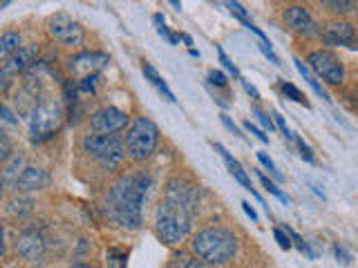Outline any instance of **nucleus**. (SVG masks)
<instances>
[{
  "label": "nucleus",
  "mask_w": 358,
  "mask_h": 268,
  "mask_svg": "<svg viewBox=\"0 0 358 268\" xmlns=\"http://www.w3.org/2000/svg\"><path fill=\"white\" fill-rule=\"evenodd\" d=\"M150 188L148 174H123L117 184H112L106 197V210L119 226L137 230L141 226L143 197Z\"/></svg>",
  "instance_id": "nucleus-1"
},
{
  "label": "nucleus",
  "mask_w": 358,
  "mask_h": 268,
  "mask_svg": "<svg viewBox=\"0 0 358 268\" xmlns=\"http://www.w3.org/2000/svg\"><path fill=\"white\" fill-rule=\"evenodd\" d=\"M190 251L208 266H224L238 253V239L227 228H204L193 234Z\"/></svg>",
  "instance_id": "nucleus-2"
},
{
  "label": "nucleus",
  "mask_w": 358,
  "mask_h": 268,
  "mask_svg": "<svg viewBox=\"0 0 358 268\" xmlns=\"http://www.w3.org/2000/svg\"><path fill=\"white\" fill-rule=\"evenodd\" d=\"M190 221H193V212L171 199H162L157 206L155 228L166 244H182L190 232Z\"/></svg>",
  "instance_id": "nucleus-3"
},
{
  "label": "nucleus",
  "mask_w": 358,
  "mask_h": 268,
  "mask_svg": "<svg viewBox=\"0 0 358 268\" xmlns=\"http://www.w3.org/2000/svg\"><path fill=\"white\" fill-rule=\"evenodd\" d=\"M159 143V130L145 117H139L132 121V126L126 132V150L134 161H145L150 159L152 152L157 150Z\"/></svg>",
  "instance_id": "nucleus-4"
},
{
  "label": "nucleus",
  "mask_w": 358,
  "mask_h": 268,
  "mask_svg": "<svg viewBox=\"0 0 358 268\" xmlns=\"http://www.w3.org/2000/svg\"><path fill=\"white\" fill-rule=\"evenodd\" d=\"M83 150L92 154L108 170H117L126 156V141H121L115 134H90L83 139Z\"/></svg>",
  "instance_id": "nucleus-5"
},
{
  "label": "nucleus",
  "mask_w": 358,
  "mask_h": 268,
  "mask_svg": "<svg viewBox=\"0 0 358 268\" xmlns=\"http://www.w3.org/2000/svg\"><path fill=\"white\" fill-rule=\"evenodd\" d=\"M63 121V105L59 98H52V100H43L31 112V119H29V128H31V137L34 141H43L52 137V134L59 130Z\"/></svg>",
  "instance_id": "nucleus-6"
},
{
  "label": "nucleus",
  "mask_w": 358,
  "mask_h": 268,
  "mask_svg": "<svg viewBox=\"0 0 358 268\" xmlns=\"http://www.w3.org/2000/svg\"><path fill=\"white\" fill-rule=\"evenodd\" d=\"M48 31L54 40H59L65 47H78L85 40V31L78 22L67 14H54L48 20Z\"/></svg>",
  "instance_id": "nucleus-7"
},
{
  "label": "nucleus",
  "mask_w": 358,
  "mask_h": 268,
  "mask_svg": "<svg viewBox=\"0 0 358 268\" xmlns=\"http://www.w3.org/2000/svg\"><path fill=\"white\" fill-rule=\"evenodd\" d=\"M307 63L311 65V70L320 76L322 81H327L329 85H341L345 78V67L336 56L327 50H316L309 54Z\"/></svg>",
  "instance_id": "nucleus-8"
},
{
  "label": "nucleus",
  "mask_w": 358,
  "mask_h": 268,
  "mask_svg": "<svg viewBox=\"0 0 358 268\" xmlns=\"http://www.w3.org/2000/svg\"><path fill=\"white\" fill-rule=\"evenodd\" d=\"M128 126V114L119 107H101L90 117V128L96 134H115Z\"/></svg>",
  "instance_id": "nucleus-9"
},
{
  "label": "nucleus",
  "mask_w": 358,
  "mask_h": 268,
  "mask_svg": "<svg viewBox=\"0 0 358 268\" xmlns=\"http://www.w3.org/2000/svg\"><path fill=\"white\" fill-rule=\"evenodd\" d=\"M108 63H110V56L103 52H81L67 61V67H70L72 74L85 78V76H96Z\"/></svg>",
  "instance_id": "nucleus-10"
},
{
  "label": "nucleus",
  "mask_w": 358,
  "mask_h": 268,
  "mask_svg": "<svg viewBox=\"0 0 358 268\" xmlns=\"http://www.w3.org/2000/svg\"><path fill=\"white\" fill-rule=\"evenodd\" d=\"M164 199H171L175 204L188 208L190 212H195V206H197V188L193 184H188L186 179H171V181L166 184V190H164Z\"/></svg>",
  "instance_id": "nucleus-11"
},
{
  "label": "nucleus",
  "mask_w": 358,
  "mask_h": 268,
  "mask_svg": "<svg viewBox=\"0 0 358 268\" xmlns=\"http://www.w3.org/2000/svg\"><path fill=\"white\" fill-rule=\"evenodd\" d=\"M285 22L294 31L302 34V36H316V34H318L316 20L311 18V14L302 5H291V7H287L285 9Z\"/></svg>",
  "instance_id": "nucleus-12"
},
{
  "label": "nucleus",
  "mask_w": 358,
  "mask_h": 268,
  "mask_svg": "<svg viewBox=\"0 0 358 268\" xmlns=\"http://www.w3.org/2000/svg\"><path fill=\"white\" fill-rule=\"evenodd\" d=\"M16 253L25 262L36 264V262L43 260V255H45V241H43L41 234L34 232V230L20 232L18 237H16Z\"/></svg>",
  "instance_id": "nucleus-13"
},
{
  "label": "nucleus",
  "mask_w": 358,
  "mask_h": 268,
  "mask_svg": "<svg viewBox=\"0 0 358 268\" xmlns=\"http://www.w3.org/2000/svg\"><path fill=\"white\" fill-rule=\"evenodd\" d=\"M38 56V47L36 45H25V47H20L16 54H11L9 59H5L3 63V85H7V78L11 74H18V72H25L27 67L34 63V59Z\"/></svg>",
  "instance_id": "nucleus-14"
},
{
  "label": "nucleus",
  "mask_w": 358,
  "mask_h": 268,
  "mask_svg": "<svg viewBox=\"0 0 358 268\" xmlns=\"http://www.w3.org/2000/svg\"><path fill=\"white\" fill-rule=\"evenodd\" d=\"M52 184V174L45 172L43 168L36 165H27L25 172L20 174V179L14 184V188L18 193H34V190H43Z\"/></svg>",
  "instance_id": "nucleus-15"
},
{
  "label": "nucleus",
  "mask_w": 358,
  "mask_h": 268,
  "mask_svg": "<svg viewBox=\"0 0 358 268\" xmlns=\"http://www.w3.org/2000/svg\"><path fill=\"white\" fill-rule=\"evenodd\" d=\"M356 38V29L352 22H329L322 29V40L327 45H341V47H352Z\"/></svg>",
  "instance_id": "nucleus-16"
},
{
  "label": "nucleus",
  "mask_w": 358,
  "mask_h": 268,
  "mask_svg": "<svg viewBox=\"0 0 358 268\" xmlns=\"http://www.w3.org/2000/svg\"><path fill=\"white\" fill-rule=\"evenodd\" d=\"M215 150H217V152L222 154V159H224V163H227V168H229V172H231V174H233L235 179H238V181H240L242 186H244V190H249V193H253V195L257 197V201H262V199H260V195H257V193H255V188H253V184H251V179H249V174H246V172H244V168L240 165V161H235V159H233V156L229 154V150H227V148H224V145H222V143H215Z\"/></svg>",
  "instance_id": "nucleus-17"
},
{
  "label": "nucleus",
  "mask_w": 358,
  "mask_h": 268,
  "mask_svg": "<svg viewBox=\"0 0 358 268\" xmlns=\"http://www.w3.org/2000/svg\"><path fill=\"white\" fill-rule=\"evenodd\" d=\"M141 70H143V76L145 78H148V81L155 85V89H157V92H159V94H164V98L166 100H171V103H175V96H173V92H171V89H168V85H166V81H164V78L159 76V72H157L155 70V67L150 65V63H143L141 65Z\"/></svg>",
  "instance_id": "nucleus-18"
},
{
  "label": "nucleus",
  "mask_w": 358,
  "mask_h": 268,
  "mask_svg": "<svg viewBox=\"0 0 358 268\" xmlns=\"http://www.w3.org/2000/svg\"><path fill=\"white\" fill-rule=\"evenodd\" d=\"M25 159H22L20 154H14L11 156L9 161H5V168H3V179H5V184H11L14 186L18 179H20V174L25 172Z\"/></svg>",
  "instance_id": "nucleus-19"
},
{
  "label": "nucleus",
  "mask_w": 358,
  "mask_h": 268,
  "mask_svg": "<svg viewBox=\"0 0 358 268\" xmlns=\"http://www.w3.org/2000/svg\"><path fill=\"white\" fill-rule=\"evenodd\" d=\"M294 63H296V70H298V72L302 74V78H305V81H307V83L311 85V89H313V92H316L318 96H322L324 100H331V98H329V94H327V89H324V87L320 85V81H318L316 76L311 74V70H309V67H307L305 63H302L300 59H294Z\"/></svg>",
  "instance_id": "nucleus-20"
},
{
  "label": "nucleus",
  "mask_w": 358,
  "mask_h": 268,
  "mask_svg": "<svg viewBox=\"0 0 358 268\" xmlns=\"http://www.w3.org/2000/svg\"><path fill=\"white\" fill-rule=\"evenodd\" d=\"M20 34L16 31H5L3 38H0V52H3V59H9L11 54H16L22 45H20Z\"/></svg>",
  "instance_id": "nucleus-21"
},
{
  "label": "nucleus",
  "mask_w": 358,
  "mask_h": 268,
  "mask_svg": "<svg viewBox=\"0 0 358 268\" xmlns=\"http://www.w3.org/2000/svg\"><path fill=\"white\" fill-rule=\"evenodd\" d=\"M168 268H210V266L201 262L199 257L186 255V253H177V255H173V260H171V264H168Z\"/></svg>",
  "instance_id": "nucleus-22"
},
{
  "label": "nucleus",
  "mask_w": 358,
  "mask_h": 268,
  "mask_svg": "<svg viewBox=\"0 0 358 268\" xmlns=\"http://www.w3.org/2000/svg\"><path fill=\"white\" fill-rule=\"evenodd\" d=\"M31 206H34L31 199H27V197H14V199H9L7 212H9V215H22V212H29Z\"/></svg>",
  "instance_id": "nucleus-23"
},
{
  "label": "nucleus",
  "mask_w": 358,
  "mask_h": 268,
  "mask_svg": "<svg viewBox=\"0 0 358 268\" xmlns=\"http://www.w3.org/2000/svg\"><path fill=\"white\" fill-rule=\"evenodd\" d=\"M280 87H282V92L291 98V100H296V103H300V105H305V107H309V103H307V96L300 92V89L296 87V85H291V83H287V81H282L280 83Z\"/></svg>",
  "instance_id": "nucleus-24"
},
{
  "label": "nucleus",
  "mask_w": 358,
  "mask_h": 268,
  "mask_svg": "<svg viewBox=\"0 0 358 268\" xmlns=\"http://www.w3.org/2000/svg\"><path fill=\"white\" fill-rule=\"evenodd\" d=\"M257 179H260V181H262V186L268 190V193H271L273 197H278L280 201H282V204H289V197L282 193V190H280L273 181H268V177L266 174H262V172H257Z\"/></svg>",
  "instance_id": "nucleus-25"
},
{
  "label": "nucleus",
  "mask_w": 358,
  "mask_h": 268,
  "mask_svg": "<svg viewBox=\"0 0 358 268\" xmlns=\"http://www.w3.org/2000/svg\"><path fill=\"white\" fill-rule=\"evenodd\" d=\"M257 161H260V163L266 168V170L278 179V181H282V179H285V177H282V172L278 170V165L273 163V159H271V156H268L266 152H257Z\"/></svg>",
  "instance_id": "nucleus-26"
},
{
  "label": "nucleus",
  "mask_w": 358,
  "mask_h": 268,
  "mask_svg": "<svg viewBox=\"0 0 358 268\" xmlns=\"http://www.w3.org/2000/svg\"><path fill=\"white\" fill-rule=\"evenodd\" d=\"M285 230H287V234L291 237V241H294V246H298V251H300V253H305L307 257H313V253H311V248H309V244H307L305 239H302L298 232H294L289 226H287Z\"/></svg>",
  "instance_id": "nucleus-27"
},
{
  "label": "nucleus",
  "mask_w": 358,
  "mask_h": 268,
  "mask_svg": "<svg viewBox=\"0 0 358 268\" xmlns=\"http://www.w3.org/2000/svg\"><path fill=\"white\" fill-rule=\"evenodd\" d=\"M334 257H336V262L343 264V266H350L352 264V253L347 251L343 244H334Z\"/></svg>",
  "instance_id": "nucleus-28"
},
{
  "label": "nucleus",
  "mask_w": 358,
  "mask_h": 268,
  "mask_svg": "<svg viewBox=\"0 0 358 268\" xmlns=\"http://www.w3.org/2000/svg\"><path fill=\"white\" fill-rule=\"evenodd\" d=\"M108 266L110 268H126V255L117 248L108 251Z\"/></svg>",
  "instance_id": "nucleus-29"
},
{
  "label": "nucleus",
  "mask_w": 358,
  "mask_h": 268,
  "mask_svg": "<svg viewBox=\"0 0 358 268\" xmlns=\"http://www.w3.org/2000/svg\"><path fill=\"white\" fill-rule=\"evenodd\" d=\"M322 7H329L331 11H352L356 5L354 3H350V0H327V3H322Z\"/></svg>",
  "instance_id": "nucleus-30"
},
{
  "label": "nucleus",
  "mask_w": 358,
  "mask_h": 268,
  "mask_svg": "<svg viewBox=\"0 0 358 268\" xmlns=\"http://www.w3.org/2000/svg\"><path fill=\"white\" fill-rule=\"evenodd\" d=\"M273 237H275L278 246H280L282 251H289L291 246H294V241H291V237L287 234V230H282V228H275V230H273Z\"/></svg>",
  "instance_id": "nucleus-31"
},
{
  "label": "nucleus",
  "mask_w": 358,
  "mask_h": 268,
  "mask_svg": "<svg viewBox=\"0 0 358 268\" xmlns=\"http://www.w3.org/2000/svg\"><path fill=\"white\" fill-rule=\"evenodd\" d=\"M227 7L231 9V14H235V16H238L242 22H244V25L246 27H249L251 25V20H249V16H246V9L240 5V3H227Z\"/></svg>",
  "instance_id": "nucleus-32"
},
{
  "label": "nucleus",
  "mask_w": 358,
  "mask_h": 268,
  "mask_svg": "<svg viewBox=\"0 0 358 268\" xmlns=\"http://www.w3.org/2000/svg\"><path fill=\"white\" fill-rule=\"evenodd\" d=\"M0 156H3V161L11 159V143L5 132H0Z\"/></svg>",
  "instance_id": "nucleus-33"
},
{
  "label": "nucleus",
  "mask_w": 358,
  "mask_h": 268,
  "mask_svg": "<svg viewBox=\"0 0 358 268\" xmlns=\"http://www.w3.org/2000/svg\"><path fill=\"white\" fill-rule=\"evenodd\" d=\"M208 83L210 85H215V87H227V76H224V72H220V70H210L208 72Z\"/></svg>",
  "instance_id": "nucleus-34"
},
{
  "label": "nucleus",
  "mask_w": 358,
  "mask_h": 268,
  "mask_svg": "<svg viewBox=\"0 0 358 268\" xmlns=\"http://www.w3.org/2000/svg\"><path fill=\"white\" fill-rule=\"evenodd\" d=\"M296 145H298V150H300V156H302V159L309 161V163L316 161V156H313L311 148H309V145H307L305 141H302V139H296Z\"/></svg>",
  "instance_id": "nucleus-35"
},
{
  "label": "nucleus",
  "mask_w": 358,
  "mask_h": 268,
  "mask_svg": "<svg viewBox=\"0 0 358 268\" xmlns=\"http://www.w3.org/2000/svg\"><path fill=\"white\" fill-rule=\"evenodd\" d=\"M217 52H220V63L224 65V67H227V70L233 74V76H240V72H238V67H235V63L229 59V56L227 54H224V50L222 47H217Z\"/></svg>",
  "instance_id": "nucleus-36"
},
{
  "label": "nucleus",
  "mask_w": 358,
  "mask_h": 268,
  "mask_svg": "<svg viewBox=\"0 0 358 268\" xmlns=\"http://www.w3.org/2000/svg\"><path fill=\"white\" fill-rule=\"evenodd\" d=\"M260 50H262V54H264L266 59L271 61L273 65H280V59L275 56V52L271 50V43H260Z\"/></svg>",
  "instance_id": "nucleus-37"
},
{
  "label": "nucleus",
  "mask_w": 358,
  "mask_h": 268,
  "mask_svg": "<svg viewBox=\"0 0 358 268\" xmlns=\"http://www.w3.org/2000/svg\"><path fill=\"white\" fill-rule=\"evenodd\" d=\"M253 114L257 117V121H260V123H262V126H264L266 130H273V121L268 119V117L264 114V112H262L260 107H253Z\"/></svg>",
  "instance_id": "nucleus-38"
},
{
  "label": "nucleus",
  "mask_w": 358,
  "mask_h": 268,
  "mask_svg": "<svg viewBox=\"0 0 358 268\" xmlns=\"http://www.w3.org/2000/svg\"><path fill=\"white\" fill-rule=\"evenodd\" d=\"M246 130H249L251 134H255V137L260 139L262 143H268V137H266V134H264V132H262L260 128H257V126H253L251 121H246Z\"/></svg>",
  "instance_id": "nucleus-39"
},
{
  "label": "nucleus",
  "mask_w": 358,
  "mask_h": 268,
  "mask_svg": "<svg viewBox=\"0 0 358 268\" xmlns=\"http://www.w3.org/2000/svg\"><path fill=\"white\" fill-rule=\"evenodd\" d=\"M273 119H275V126L280 128V132H282V134H285V137H287V139H291V137H294V134H291V132H289V128H287V123H285V119H282V117H280V114H278V112H273Z\"/></svg>",
  "instance_id": "nucleus-40"
},
{
  "label": "nucleus",
  "mask_w": 358,
  "mask_h": 268,
  "mask_svg": "<svg viewBox=\"0 0 358 268\" xmlns=\"http://www.w3.org/2000/svg\"><path fill=\"white\" fill-rule=\"evenodd\" d=\"M157 34H159L162 38H166V40L171 43V45H177V36H175V34H171V31H168V27L159 25V27H157Z\"/></svg>",
  "instance_id": "nucleus-41"
},
{
  "label": "nucleus",
  "mask_w": 358,
  "mask_h": 268,
  "mask_svg": "<svg viewBox=\"0 0 358 268\" xmlns=\"http://www.w3.org/2000/svg\"><path fill=\"white\" fill-rule=\"evenodd\" d=\"M222 123H224V126H227L233 134H238V137H242V134H240V130H238V126H235V123L227 117V114H222Z\"/></svg>",
  "instance_id": "nucleus-42"
},
{
  "label": "nucleus",
  "mask_w": 358,
  "mask_h": 268,
  "mask_svg": "<svg viewBox=\"0 0 358 268\" xmlns=\"http://www.w3.org/2000/svg\"><path fill=\"white\" fill-rule=\"evenodd\" d=\"M240 81H242V87L246 89V94H251L253 98H260V94H257V89H255L249 81H244V78H240Z\"/></svg>",
  "instance_id": "nucleus-43"
},
{
  "label": "nucleus",
  "mask_w": 358,
  "mask_h": 268,
  "mask_svg": "<svg viewBox=\"0 0 358 268\" xmlns=\"http://www.w3.org/2000/svg\"><path fill=\"white\" fill-rule=\"evenodd\" d=\"M0 114H3V121H5V123H16L14 114H11V110H9L7 105H3V107H0Z\"/></svg>",
  "instance_id": "nucleus-44"
},
{
  "label": "nucleus",
  "mask_w": 358,
  "mask_h": 268,
  "mask_svg": "<svg viewBox=\"0 0 358 268\" xmlns=\"http://www.w3.org/2000/svg\"><path fill=\"white\" fill-rule=\"evenodd\" d=\"M242 208H244V212H246V215H249L253 221H257V212L253 210V206L249 204V201H242Z\"/></svg>",
  "instance_id": "nucleus-45"
},
{
  "label": "nucleus",
  "mask_w": 358,
  "mask_h": 268,
  "mask_svg": "<svg viewBox=\"0 0 358 268\" xmlns=\"http://www.w3.org/2000/svg\"><path fill=\"white\" fill-rule=\"evenodd\" d=\"M72 268H92V266H90V264H74Z\"/></svg>",
  "instance_id": "nucleus-46"
},
{
  "label": "nucleus",
  "mask_w": 358,
  "mask_h": 268,
  "mask_svg": "<svg viewBox=\"0 0 358 268\" xmlns=\"http://www.w3.org/2000/svg\"><path fill=\"white\" fill-rule=\"evenodd\" d=\"M182 38H184L186 45H193V38H190V36H182Z\"/></svg>",
  "instance_id": "nucleus-47"
},
{
  "label": "nucleus",
  "mask_w": 358,
  "mask_h": 268,
  "mask_svg": "<svg viewBox=\"0 0 358 268\" xmlns=\"http://www.w3.org/2000/svg\"><path fill=\"white\" fill-rule=\"evenodd\" d=\"M352 47H358V34H356V38H354V43H352Z\"/></svg>",
  "instance_id": "nucleus-48"
},
{
  "label": "nucleus",
  "mask_w": 358,
  "mask_h": 268,
  "mask_svg": "<svg viewBox=\"0 0 358 268\" xmlns=\"http://www.w3.org/2000/svg\"><path fill=\"white\" fill-rule=\"evenodd\" d=\"M5 268H16V266H5Z\"/></svg>",
  "instance_id": "nucleus-49"
},
{
  "label": "nucleus",
  "mask_w": 358,
  "mask_h": 268,
  "mask_svg": "<svg viewBox=\"0 0 358 268\" xmlns=\"http://www.w3.org/2000/svg\"><path fill=\"white\" fill-rule=\"evenodd\" d=\"M356 11H358V5H356Z\"/></svg>",
  "instance_id": "nucleus-50"
}]
</instances>
